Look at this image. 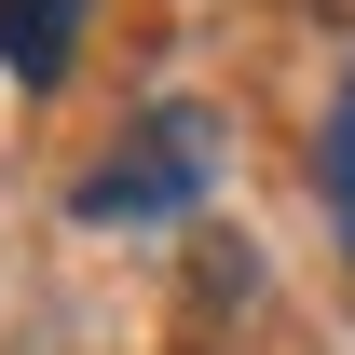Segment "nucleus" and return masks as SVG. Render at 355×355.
<instances>
[{"label": "nucleus", "instance_id": "20e7f679", "mask_svg": "<svg viewBox=\"0 0 355 355\" xmlns=\"http://www.w3.org/2000/svg\"><path fill=\"white\" fill-rule=\"evenodd\" d=\"M260 287V246H205V301H246Z\"/></svg>", "mask_w": 355, "mask_h": 355}, {"label": "nucleus", "instance_id": "f257e3e1", "mask_svg": "<svg viewBox=\"0 0 355 355\" xmlns=\"http://www.w3.org/2000/svg\"><path fill=\"white\" fill-rule=\"evenodd\" d=\"M205 191H219V110H205V96H164V110H137V137L69 191V219L83 232H150V219H191Z\"/></svg>", "mask_w": 355, "mask_h": 355}, {"label": "nucleus", "instance_id": "f03ea898", "mask_svg": "<svg viewBox=\"0 0 355 355\" xmlns=\"http://www.w3.org/2000/svg\"><path fill=\"white\" fill-rule=\"evenodd\" d=\"M83 14H96V0H0V69H14V96H55V83H69Z\"/></svg>", "mask_w": 355, "mask_h": 355}, {"label": "nucleus", "instance_id": "7ed1b4c3", "mask_svg": "<svg viewBox=\"0 0 355 355\" xmlns=\"http://www.w3.org/2000/svg\"><path fill=\"white\" fill-rule=\"evenodd\" d=\"M328 219H342V246H355V55H342V96H328Z\"/></svg>", "mask_w": 355, "mask_h": 355}]
</instances>
